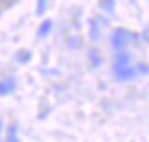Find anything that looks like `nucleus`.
Returning a JSON list of instances; mask_svg holds the SVG:
<instances>
[{
    "mask_svg": "<svg viewBox=\"0 0 149 142\" xmlns=\"http://www.w3.org/2000/svg\"><path fill=\"white\" fill-rule=\"evenodd\" d=\"M45 10H47V0H37V8H36L37 14H39V16L43 14Z\"/></svg>",
    "mask_w": 149,
    "mask_h": 142,
    "instance_id": "obj_10",
    "label": "nucleus"
},
{
    "mask_svg": "<svg viewBox=\"0 0 149 142\" xmlns=\"http://www.w3.org/2000/svg\"><path fill=\"white\" fill-rule=\"evenodd\" d=\"M100 7L103 8L104 11H107V13H112L114 11V0H101Z\"/></svg>",
    "mask_w": 149,
    "mask_h": 142,
    "instance_id": "obj_9",
    "label": "nucleus"
},
{
    "mask_svg": "<svg viewBox=\"0 0 149 142\" xmlns=\"http://www.w3.org/2000/svg\"><path fill=\"white\" fill-rule=\"evenodd\" d=\"M0 129H2V123H0Z\"/></svg>",
    "mask_w": 149,
    "mask_h": 142,
    "instance_id": "obj_12",
    "label": "nucleus"
},
{
    "mask_svg": "<svg viewBox=\"0 0 149 142\" xmlns=\"http://www.w3.org/2000/svg\"><path fill=\"white\" fill-rule=\"evenodd\" d=\"M101 61H103V58H101L100 51H98V50H91V51H90V62H91V65H93V67H100Z\"/></svg>",
    "mask_w": 149,
    "mask_h": 142,
    "instance_id": "obj_6",
    "label": "nucleus"
},
{
    "mask_svg": "<svg viewBox=\"0 0 149 142\" xmlns=\"http://www.w3.org/2000/svg\"><path fill=\"white\" fill-rule=\"evenodd\" d=\"M143 39H144L146 42H149V27H146V30L143 32Z\"/></svg>",
    "mask_w": 149,
    "mask_h": 142,
    "instance_id": "obj_11",
    "label": "nucleus"
},
{
    "mask_svg": "<svg viewBox=\"0 0 149 142\" xmlns=\"http://www.w3.org/2000/svg\"><path fill=\"white\" fill-rule=\"evenodd\" d=\"M7 142H19V139H18V128H16V126H11V128H10L8 136H7Z\"/></svg>",
    "mask_w": 149,
    "mask_h": 142,
    "instance_id": "obj_8",
    "label": "nucleus"
},
{
    "mask_svg": "<svg viewBox=\"0 0 149 142\" xmlns=\"http://www.w3.org/2000/svg\"><path fill=\"white\" fill-rule=\"evenodd\" d=\"M90 37H91V40H98V39H100V26H98V21L96 19H91L90 21Z\"/></svg>",
    "mask_w": 149,
    "mask_h": 142,
    "instance_id": "obj_7",
    "label": "nucleus"
},
{
    "mask_svg": "<svg viewBox=\"0 0 149 142\" xmlns=\"http://www.w3.org/2000/svg\"><path fill=\"white\" fill-rule=\"evenodd\" d=\"M135 39H136V35H135V34H132L130 30H127V29H116L112 32V35H111V45H112V48L117 50V51H123V48H125L127 45L136 42Z\"/></svg>",
    "mask_w": 149,
    "mask_h": 142,
    "instance_id": "obj_1",
    "label": "nucleus"
},
{
    "mask_svg": "<svg viewBox=\"0 0 149 142\" xmlns=\"http://www.w3.org/2000/svg\"><path fill=\"white\" fill-rule=\"evenodd\" d=\"M130 65V54L125 51H117L116 59H114V72L120 70L123 67H128Z\"/></svg>",
    "mask_w": 149,
    "mask_h": 142,
    "instance_id": "obj_2",
    "label": "nucleus"
},
{
    "mask_svg": "<svg viewBox=\"0 0 149 142\" xmlns=\"http://www.w3.org/2000/svg\"><path fill=\"white\" fill-rule=\"evenodd\" d=\"M15 88H16V83H15L13 78H3V80H0V96H7V94L13 93Z\"/></svg>",
    "mask_w": 149,
    "mask_h": 142,
    "instance_id": "obj_3",
    "label": "nucleus"
},
{
    "mask_svg": "<svg viewBox=\"0 0 149 142\" xmlns=\"http://www.w3.org/2000/svg\"><path fill=\"white\" fill-rule=\"evenodd\" d=\"M52 27H53V21L52 19H45L39 26V32H37V35L39 37H47L50 34V30H52Z\"/></svg>",
    "mask_w": 149,
    "mask_h": 142,
    "instance_id": "obj_4",
    "label": "nucleus"
},
{
    "mask_svg": "<svg viewBox=\"0 0 149 142\" xmlns=\"http://www.w3.org/2000/svg\"><path fill=\"white\" fill-rule=\"evenodd\" d=\"M31 59H32V53H31L29 50H19V51L16 53V61L21 62V64H26Z\"/></svg>",
    "mask_w": 149,
    "mask_h": 142,
    "instance_id": "obj_5",
    "label": "nucleus"
}]
</instances>
